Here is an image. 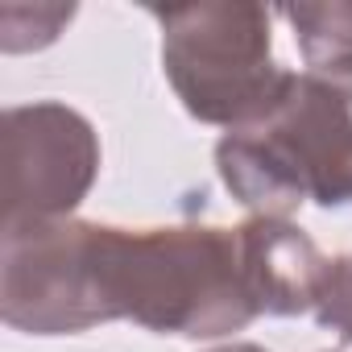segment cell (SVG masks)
Wrapping results in <instances>:
<instances>
[{
    "label": "cell",
    "mask_w": 352,
    "mask_h": 352,
    "mask_svg": "<svg viewBox=\"0 0 352 352\" xmlns=\"http://www.w3.org/2000/svg\"><path fill=\"white\" fill-rule=\"evenodd\" d=\"M315 319H319V327H327L344 344H352V253L323 261V278L315 290Z\"/></svg>",
    "instance_id": "obj_8"
},
{
    "label": "cell",
    "mask_w": 352,
    "mask_h": 352,
    "mask_svg": "<svg viewBox=\"0 0 352 352\" xmlns=\"http://www.w3.org/2000/svg\"><path fill=\"white\" fill-rule=\"evenodd\" d=\"M212 352H265L261 344H224V348H212Z\"/></svg>",
    "instance_id": "obj_9"
},
{
    "label": "cell",
    "mask_w": 352,
    "mask_h": 352,
    "mask_svg": "<svg viewBox=\"0 0 352 352\" xmlns=\"http://www.w3.org/2000/svg\"><path fill=\"white\" fill-rule=\"evenodd\" d=\"M216 170L253 216L286 220L302 204L352 208V112L327 79L290 75L274 112L220 137Z\"/></svg>",
    "instance_id": "obj_2"
},
{
    "label": "cell",
    "mask_w": 352,
    "mask_h": 352,
    "mask_svg": "<svg viewBox=\"0 0 352 352\" xmlns=\"http://www.w3.org/2000/svg\"><path fill=\"white\" fill-rule=\"evenodd\" d=\"M96 286L108 323L133 319L157 336L216 340L257 319L236 228L174 224L133 232L96 224Z\"/></svg>",
    "instance_id": "obj_1"
},
{
    "label": "cell",
    "mask_w": 352,
    "mask_h": 352,
    "mask_svg": "<svg viewBox=\"0 0 352 352\" xmlns=\"http://www.w3.org/2000/svg\"><path fill=\"white\" fill-rule=\"evenodd\" d=\"M282 17L294 30L307 75L327 83H352V5L323 0V5H286Z\"/></svg>",
    "instance_id": "obj_7"
},
{
    "label": "cell",
    "mask_w": 352,
    "mask_h": 352,
    "mask_svg": "<svg viewBox=\"0 0 352 352\" xmlns=\"http://www.w3.org/2000/svg\"><path fill=\"white\" fill-rule=\"evenodd\" d=\"M149 13L162 25V71L195 120L232 133L278 108L294 71L274 63L270 9L208 0Z\"/></svg>",
    "instance_id": "obj_3"
},
{
    "label": "cell",
    "mask_w": 352,
    "mask_h": 352,
    "mask_svg": "<svg viewBox=\"0 0 352 352\" xmlns=\"http://www.w3.org/2000/svg\"><path fill=\"white\" fill-rule=\"evenodd\" d=\"M236 236H241L245 286H249L257 315L315 311V290H319L327 257L315 249V241L298 224L253 216L236 224Z\"/></svg>",
    "instance_id": "obj_6"
},
{
    "label": "cell",
    "mask_w": 352,
    "mask_h": 352,
    "mask_svg": "<svg viewBox=\"0 0 352 352\" xmlns=\"http://www.w3.org/2000/svg\"><path fill=\"white\" fill-rule=\"evenodd\" d=\"M5 224L67 220L100 174L91 120L58 100L5 112Z\"/></svg>",
    "instance_id": "obj_5"
},
{
    "label": "cell",
    "mask_w": 352,
    "mask_h": 352,
    "mask_svg": "<svg viewBox=\"0 0 352 352\" xmlns=\"http://www.w3.org/2000/svg\"><path fill=\"white\" fill-rule=\"evenodd\" d=\"M0 319L25 336H75L108 323L96 286L91 220H17L0 236Z\"/></svg>",
    "instance_id": "obj_4"
},
{
    "label": "cell",
    "mask_w": 352,
    "mask_h": 352,
    "mask_svg": "<svg viewBox=\"0 0 352 352\" xmlns=\"http://www.w3.org/2000/svg\"><path fill=\"white\" fill-rule=\"evenodd\" d=\"M340 96H344V104H348V112H352V83H331Z\"/></svg>",
    "instance_id": "obj_10"
}]
</instances>
